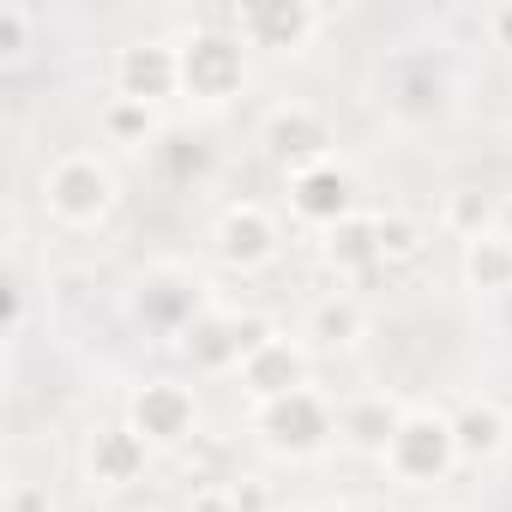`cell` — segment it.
Returning a JSON list of instances; mask_svg holds the SVG:
<instances>
[{
    "instance_id": "1",
    "label": "cell",
    "mask_w": 512,
    "mask_h": 512,
    "mask_svg": "<svg viewBox=\"0 0 512 512\" xmlns=\"http://www.w3.org/2000/svg\"><path fill=\"white\" fill-rule=\"evenodd\" d=\"M37 205L49 211L55 229H73V235H91L115 217L121 205V175L97 157V151H61L43 163L37 175Z\"/></svg>"
},
{
    "instance_id": "2",
    "label": "cell",
    "mask_w": 512,
    "mask_h": 512,
    "mask_svg": "<svg viewBox=\"0 0 512 512\" xmlns=\"http://www.w3.org/2000/svg\"><path fill=\"white\" fill-rule=\"evenodd\" d=\"M374 103L398 127H428V121L452 115V103H458V67L446 61V49H392L374 67Z\"/></svg>"
},
{
    "instance_id": "3",
    "label": "cell",
    "mask_w": 512,
    "mask_h": 512,
    "mask_svg": "<svg viewBox=\"0 0 512 512\" xmlns=\"http://www.w3.org/2000/svg\"><path fill=\"white\" fill-rule=\"evenodd\" d=\"M380 470L386 482L398 488H440L452 470H458V440H452V410H434V404H410L392 446L380 452Z\"/></svg>"
},
{
    "instance_id": "4",
    "label": "cell",
    "mask_w": 512,
    "mask_h": 512,
    "mask_svg": "<svg viewBox=\"0 0 512 512\" xmlns=\"http://www.w3.org/2000/svg\"><path fill=\"white\" fill-rule=\"evenodd\" d=\"M247 434L260 440L272 458L302 464V458H320L338 440V410L314 386H302V392L272 398V404H247Z\"/></svg>"
},
{
    "instance_id": "5",
    "label": "cell",
    "mask_w": 512,
    "mask_h": 512,
    "mask_svg": "<svg viewBox=\"0 0 512 512\" xmlns=\"http://www.w3.org/2000/svg\"><path fill=\"white\" fill-rule=\"evenodd\" d=\"M181 49V97L193 109H229L247 91V49L229 25H193L175 37Z\"/></svg>"
},
{
    "instance_id": "6",
    "label": "cell",
    "mask_w": 512,
    "mask_h": 512,
    "mask_svg": "<svg viewBox=\"0 0 512 512\" xmlns=\"http://www.w3.org/2000/svg\"><path fill=\"white\" fill-rule=\"evenodd\" d=\"M205 308H211L205 302V284L187 266H145L133 278V290H127V314H133V326L145 338H175L181 344Z\"/></svg>"
},
{
    "instance_id": "7",
    "label": "cell",
    "mask_w": 512,
    "mask_h": 512,
    "mask_svg": "<svg viewBox=\"0 0 512 512\" xmlns=\"http://www.w3.org/2000/svg\"><path fill=\"white\" fill-rule=\"evenodd\" d=\"M223 25L241 37V49H260V55H308V43L320 37L326 13L308 7V0H241V7L223 13Z\"/></svg>"
},
{
    "instance_id": "8",
    "label": "cell",
    "mask_w": 512,
    "mask_h": 512,
    "mask_svg": "<svg viewBox=\"0 0 512 512\" xmlns=\"http://www.w3.org/2000/svg\"><path fill=\"white\" fill-rule=\"evenodd\" d=\"M211 253L229 266V272H266L278 253H284V223H278V211L272 205H260V199H229L223 211H217V223H211Z\"/></svg>"
},
{
    "instance_id": "9",
    "label": "cell",
    "mask_w": 512,
    "mask_h": 512,
    "mask_svg": "<svg viewBox=\"0 0 512 512\" xmlns=\"http://www.w3.org/2000/svg\"><path fill=\"white\" fill-rule=\"evenodd\" d=\"M127 422L145 434L151 452H181V446L199 440V398H193V386L157 374L127 398Z\"/></svg>"
},
{
    "instance_id": "10",
    "label": "cell",
    "mask_w": 512,
    "mask_h": 512,
    "mask_svg": "<svg viewBox=\"0 0 512 512\" xmlns=\"http://www.w3.org/2000/svg\"><path fill=\"white\" fill-rule=\"evenodd\" d=\"M332 145H338L332 121H326L314 103H302V97L272 103L266 121H260V151H266L284 175H290V169H308V163H320V157H338Z\"/></svg>"
},
{
    "instance_id": "11",
    "label": "cell",
    "mask_w": 512,
    "mask_h": 512,
    "mask_svg": "<svg viewBox=\"0 0 512 512\" xmlns=\"http://www.w3.org/2000/svg\"><path fill=\"white\" fill-rule=\"evenodd\" d=\"M284 193H290V217H296L302 229H314V235H326V229H338L344 217L362 211V205H356V175H350V163H338V157H320V163H308V169H290V175H284Z\"/></svg>"
},
{
    "instance_id": "12",
    "label": "cell",
    "mask_w": 512,
    "mask_h": 512,
    "mask_svg": "<svg viewBox=\"0 0 512 512\" xmlns=\"http://www.w3.org/2000/svg\"><path fill=\"white\" fill-rule=\"evenodd\" d=\"M109 79H115V97L163 109L169 97H181V49H175V37H133V43H121Z\"/></svg>"
},
{
    "instance_id": "13",
    "label": "cell",
    "mask_w": 512,
    "mask_h": 512,
    "mask_svg": "<svg viewBox=\"0 0 512 512\" xmlns=\"http://www.w3.org/2000/svg\"><path fill=\"white\" fill-rule=\"evenodd\" d=\"M308 374H314V350H308L302 338H290L284 326H278L272 338H260V344L241 356V368H235V380H241L247 404L290 398V392H302V386H308Z\"/></svg>"
},
{
    "instance_id": "14",
    "label": "cell",
    "mask_w": 512,
    "mask_h": 512,
    "mask_svg": "<svg viewBox=\"0 0 512 512\" xmlns=\"http://www.w3.org/2000/svg\"><path fill=\"white\" fill-rule=\"evenodd\" d=\"M272 332H278L272 320L229 314V308H205V314L193 320V332L181 338V350H187V362H193L199 374H235L241 356L260 344V338H272Z\"/></svg>"
},
{
    "instance_id": "15",
    "label": "cell",
    "mask_w": 512,
    "mask_h": 512,
    "mask_svg": "<svg viewBox=\"0 0 512 512\" xmlns=\"http://www.w3.org/2000/svg\"><path fill=\"white\" fill-rule=\"evenodd\" d=\"M79 464H85V482H91V488L121 494V488L145 482V470H151V446H145V434H139L127 416H121V422H97V428L85 434Z\"/></svg>"
},
{
    "instance_id": "16",
    "label": "cell",
    "mask_w": 512,
    "mask_h": 512,
    "mask_svg": "<svg viewBox=\"0 0 512 512\" xmlns=\"http://www.w3.org/2000/svg\"><path fill=\"white\" fill-rule=\"evenodd\" d=\"M452 440H458V464H494L512 452V416L500 398H470L452 410Z\"/></svg>"
},
{
    "instance_id": "17",
    "label": "cell",
    "mask_w": 512,
    "mask_h": 512,
    "mask_svg": "<svg viewBox=\"0 0 512 512\" xmlns=\"http://www.w3.org/2000/svg\"><path fill=\"white\" fill-rule=\"evenodd\" d=\"M404 410H410V404H398V398H386V392H362V398H350V404L338 410V440H344L350 452H362V458H380V452L392 446Z\"/></svg>"
},
{
    "instance_id": "18",
    "label": "cell",
    "mask_w": 512,
    "mask_h": 512,
    "mask_svg": "<svg viewBox=\"0 0 512 512\" xmlns=\"http://www.w3.org/2000/svg\"><path fill=\"white\" fill-rule=\"evenodd\" d=\"M320 260L338 272V278H368V272H380L386 260H380V211H356V217H344L338 229H326L320 235Z\"/></svg>"
},
{
    "instance_id": "19",
    "label": "cell",
    "mask_w": 512,
    "mask_h": 512,
    "mask_svg": "<svg viewBox=\"0 0 512 512\" xmlns=\"http://www.w3.org/2000/svg\"><path fill=\"white\" fill-rule=\"evenodd\" d=\"M362 338H368V308H362L350 290H332V296H320V302L308 308V326H302V344H308V350L338 356V350H356Z\"/></svg>"
},
{
    "instance_id": "20",
    "label": "cell",
    "mask_w": 512,
    "mask_h": 512,
    "mask_svg": "<svg viewBox=\"0 0 512 512\" xmlns=\"http://www.w3.org/2000/svg\"><path fill=\"white\" fill-rule=\"evenodd\" d=\"M458 278H464V290H476V296H512V235L494 229V235L464 241Z\"/></svg>"
},
{
    "instance_id": "21",
    "label": "cell",
    "mask_w": 512,
    "mask_h": 512,
    "mask_svg": "<svg viewBox=\"0 0 512 512\" xmlns=\"http://www.w3.org/2000/svg\"><path fill=\"white\" fill-rule=\"evenodd\" d=\"M440 229L458 235V241L494 235V229H500V205H494V193H482V187H452V193L440 199Z\"/></svg>"
},
{
    "instance_id": "22",
    "label": "cell",
    "mask_w": 512,
    "mask_h": 512,
    "mask_svg": "<svg viewBox=\"0 0 512 512\" xmlns=\"http://www.w3.org/2000/svg\"><path fill=\"white\" fill-rule=\"evenodd\" d=\"M97 133H103L109 145L139 151V145L157 139V109H151V103H133V97H103V109H97Z\"/></svg>"
},
{
    "instance_id": "23",
    "label": "cell",
    "mask_w": 512,
    "mask_h": 512,
    "mask_svg": "<svg viewBox=\"0 0 512 512\" xmlns=\"http://www.w3.org/2000/svg\"><path fill=\"white\" fill-rule=\"evenodd\" d=\"M428 253V223L416 211H380V260L386 266H410Z\"/></svg>"
},
{
    "instance_id": "24",
    "label": "cell",
    "mask_w": 512,
    "mask_h": 512,
    "mask_svg": "<svg viewBox=\"0 0 512 512\" xmlns=\"http://www.w3.org/2000/svg\"><path fill=\"white\" fill-rule=\"evenodd\" d=\"M31 49H37V7L0 0V67H19Z\"/></svg>"
},
{
    "instance_id": "25",
    "label": "cell",
    "mask_w": 512,
    "mask_h": 512,
    "mask_svg": "<svg viewBox=\"0 0 512 512\" xmlns=\"http://www.w3.org/2000/svg\"><path fill=\"white\" fill-rule=\"evenodd\" d=\"M7 512H55V494H49V482L13 476V482H7Z\"/></svg>"
},
{
    "instance_id": "26",
    "label": "cell",
    "mask_w": 512,
    "mask_h": 512,
    "mask_svg": "<svg viewBox=\"0 0 512 512\" xmlns=\"http://www.w3.org/2000/svg\"><path fill=\"white\" fill-rule=\"evenodd\" d=\"M187 512H241V500H235L229 482H199V488L187 494Z\"/></svg>"
},
{
    "instance_id": "27",
    "label": "cell",
    "mask_w": 512,
    "mask_h": 512,
    "mask_svg": "<svg viewBox=\"0 0 512 512\" xmlns=\"http://www.w3.org/2000/svg\"><path fill=\"white\" fill-rule=\"evenodd\" d=\"M229 488H235L241 512H272V488H266L260 476H229Z\"/></svg>"
},
{
    "instance_id": "28",
    "label": "cell",
    "mask_w": 512,
    "mask_h": 512,
    "mask_svg": "<svg viewBox=\"0 0 512 512\" xmlns=\"http://www.w3.org/2000/svg\"><path fill=\"white\" fill-rule=\"evenodd\" d=\"M482 31L494 37V49H512V7H494V13L482 19Z\"/></svg>"
},
{
    "instance_id": "29",
    "label": "cell",
    "mask_w": 512,
    "mask_h": 512,
    "mask_svg": "<svg viewBox=\"0 0 512 512\" xmlns=\"http://www.w3.org/2000/svg\"><path fill=\"white\" fill-rule=\"evenodd\" d=\"M314 512H362L356 500H326V506H314Z\"/></svg>"
}]
</instances>
